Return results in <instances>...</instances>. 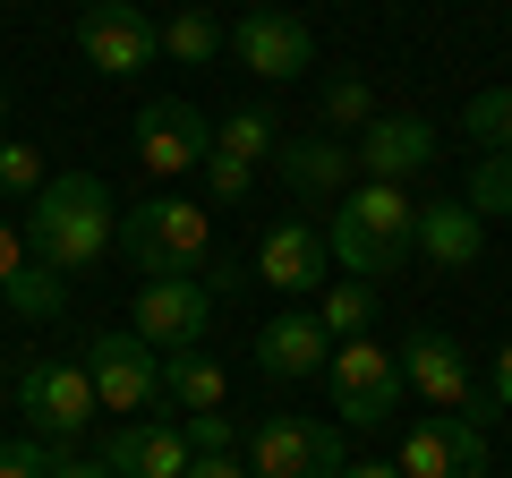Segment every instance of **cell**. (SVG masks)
<instances>
[{"label":"cell","mask_w":512,"mask_h":478,"mask_svg":"<svg viewBox=\"0 0 512 478\" xmlns=\"http://www.w3.org/2000/svg\"><path fill=\"white\" fill-rule=\"evenodd\" d=\"M86 385H94L103 410L137 419V410L163 402V359H154V342H137V333H94L86 342Z\"/></svg>","instance_id":"7"},{"label":"cell","mask_w":512,"mask_h":478,"mask_svg":"<svg viewBox=\"0 0 512 478\" xmlns=\"http://www.w3.org/2000/svg\"><path fill=\"white\" fill-rule=\"evenodd\" d=\"M52 478H111V470H103L94 453H60V461H52Z\"/></svg>","instance_id":"33"},{"label":"cell","mask_w":512,"mask_h":478,"mask_svg":"<svg viewBox=\"0 0 512 478\" xmlns=\"http://www.w3.org/2000/svg\"><path fill=\"white\" fill-rule=\"evenodd\" d=\"M316 325H325L333 342H359V333L376 325V282H359V274L325 282V291H316Z\"/></svg>","instance_id":"21"},{"label":"cell","mask_w":512,"mask_h":478,"mask_svg":"<svg viewBox=\"0 0 512 478\" xmlns=\"http://www.w3.org/2000/svg\"><path fill=\"white\" fill-rule=\"evenodd\" d=\"M214 308H222V299L205 291L197 274H154L146 291H137V342H154V350H197L205 333H214Z\"/></svg>","instance_id":"10"},{"label":"cell","mask_w":512,"mask_h":478,"mask_svg":"<svg viewBox=\"0 0 512 478\" xmlns=\"http://www.w3.org/2000/svg\"><path fill=\"white\" fill-rule=\"evenodd\" d=\"M325 376H333V410L342 419H359V427H384L393 410H402V359L384 342H333V359H325Z\"/></svg>","instance_id":"6"},{"label":"cell","mask_w":512,"mask_h":478,"mask_svg":"<svg viewBox=\"0 0 512 478\" xmlns=\"http://www.w3.org/2000/svg\"><path fill=\"white\" fill-rule=\"evenodd\" d=\"M0 291H9V308H18V316H35V325H52V316H60V274H52V265H35V257L0 282Z\"/></svg>","instance_id":"25"},{"label":"cell","mask_w":512,"mask_h":478,"mask_svg":"<svg viewBox=\"0 0 512 478\" xmlns=\"http://www.w3.org/2000/svg\"><path fill=\"white\" fill-rule=\"evenodd\" d=\"M180 444H188V453H231L239 427H231V410H188V419H180Z\"/></svg>","instance_id":"29"},{"label":"cell","mask_w":512,"mask_h":478,"mask_svg":"<svg viewBox=\"0 0 512 478\" xmlns=\"http://www.w3.org/2000/svg\"><path fill=\"white\" fill-rule=\"evenodd\" d=\"M325 231H316V222H274V231L256 239V274L248 282H274L282 299H308V291H325Z\"/></svg>","instance_id":"15"},{"label":"cell","mask_w":512,"mask_h":478,"mask_svg":"<svg viewBox=\"0 0 512 478\" xmlns=\"http://www.w3.org/2000/svg\"><path fill=\"white\" fill-rule=\"evenodd\" d=\"M402 478H487V436H478V419H419L402 436V461H393Z\"/></svg>","instance_id":"13"},{"label":"cell","mask_w":512,"mask_h":478,"mask_svg":"<svg viewBox=\"0 0 512 478\" xmlns=\"http://www.w3.org/2000/svg\"><path fill=\"white\" fill-rule=\"evenodd\" d=\"M163 402H180V419L188 410H222L231 402V376L205 350H163Z\"/></svg>","instance_id":"20"},{"label":"cell","mask_w":512,"mask_h":478,"mask_svg":"<svg viewBox=\"0 0 512 478\" xmlns=\"http://www.w3.org/2000/svg\"><path fill=\"white\" fill-rule=\"evenodd\" d=\"M0 188H9V197H35L43 188V154L26 146V137H0Z\"/></svg>","instance_id":"28"},{"label":"cell","mask_w":512,"mask_h":478,"mask_svg":"<svg viewBox=\"0 0 512 478\" xmlns=\"http://www.w3.org/2000/svg\"><path fill=\"white\" fill-rule=\"evenodd\" d=\"M205 188H214V197L222 205H239V197H248V188H256V163H239V154H222V146H205Z\"/></svg>","instance_id":"27"},{"label":"cell","mask_w":512,"mask_h":478,"mask_svg":"<svg viewBox=\"0 0 512 478\" xmlns=\"http://www.w3.org/2000/svg\"><path fill=\"white\" fill-rule=\"evenodd\" d=\"M248 478H342V436H333L325 419L274 410V419H256V436H248Z\"/></svg>","instance_id":"5"},{"label":"cell","mask_w":512,"mask_h":478,"mask_svg":"<svg viewBox=\"0 0 512 478\" xmlns=\"http://www.w3.org/2000/svg\"><path fill=\"white\" fill-rule=\"evenodd\" d=\"M205 146H214V129H205L197 103H146L137 111V163H146V180H180V171L205 163Z\"/></svg>","instance_id":"12"},{"label":"cell","mask_w":512,"mask_h":478,"mask_svg":"<svg viewBox=\"0 0 512 478\" xmlns=\"http://www.w3.org/2000/svg\"><path fill=\"white\" fill-rule=\"evenodd\" d=\"M94 461H103L111 478H180L197 453L180 444V419H120Z\"/></svg>","instance_id":"16"},{"label":"cell","mask_w":512,"mask_h":478,"mask_svg":"<svg viewBox=\"0 0 512 478\" xmlns=\"http://www.w3.org/2000/svg\"><path fill=\"white\" fill-rule=\"evenodd\" d=\"M163 52L188 60V69H205V60H222V26L205 18V9H171L163 18Z\"/></svg>","instance_id":"23"},{"label":"cell","mask_w":512,"mask_h":478,"mask_svg":"<svg viewBox=\"0 0 512 478\" xmlns=\"http://www.w3.org/2000/svg\"><path fill=\"white\" fill-rule=\"evenodd\" d=\"M350 163H359V180H393L402 188L410 171L436 163V129L410 120V111H376V120L359 129V146H350Z\"/></svg>","instance_id":"14"},{"label":"cell","mask_w":512,"mask_h":478,"mask_svg":"<svg viewBox=\"0 0 512 478\" xmlns=\"http://www.w3.org/2000/svg\"><path fill=\"white\" fill-rule=\"evenodd\" d=\"M325 120H333V129H367V120H376L367 77H333V86H325Z\"/></svg>","instance_id":"26"},{"label":"cell","mask_w":512,"mask_h":478,"mask_svg":"<svg viewBox=\"0 0 512 478\" xmlns=\"http://www.w3.org/2000/svg\"><path fill=\"white\" fill-rule=\"evenodd\" d=\"M111 239H120V205L94 171H60L26 197V257L52 265V274H86Z\"/></svg>","instance_id":"1"},{"label":"cell","mask_w":512,"mask_h":478,"mask_svg":"<svg viewBox=\"0 0 512 478\" xmlns=\"http://www.w3.org/2000/svg\"><path fill=\"white\" fill-rule=\"evenodd\" d=\"M77 52H86V69H103V77H137V69H154V52H163V26H154L137 0H94L86 18H77Z\"/></svg>","instance_id":"9"},{"label":"cell","mask_w":512,"mask_h":478,"mask_svg":"<svg viewBox=\"0 0 512 478\" xmlns=\"http://www.w3.org/2000/svg\"><path fill=\"white\" fill-rule=\"evenodd\" d=\"M325 257L342 265V274H393V265L419 257V205H410V188L393 180H359L342 205H333V231H325Z\"/></svg>","instance_id":"2"},{"label":"cell","mask_w":512,"mask_h":478,"mask_svg":"<svg viewBox=\"0 0 512 478\" xmlns=\"http://www.w3.org/2000/svg\"><path fill=\"white\" fill-rule=\"evenodd\" d=\"M419 257L436 265V274H470V265L487 257V222H478L470 205H419Z\"/></svg>","instance_id":"19"},{"label":"cell","mask_w":512,"mask_h":478,"mask_svg":"<svg viewBox=\"0 0 512 478\" xmlns=\"http://www.w3.org/2000/svg\"><path fill=\"white\" fill-rule=\"evenodd\" d=\"M0 129H9V86H0Z\"/></svg>","instance_id":"36"},{"label":"cell","mask_w":512,"mask_h":478,"mask_svg":"<svg viewBox=\"0 0 512 478\" xmlns=\"http://www.w3.org/2000/svg\"><path fill=\"white\" fill-rule=\"evenodd\" d=\"M94 385H86V359H26L18 368V419H26V436H43V444H77L94 427Z\"/></svg>","instance_id":"4"},{"label":"cell","mask_w":512,"mask_h":478,"mask_svg":"<svg viewBox=\"0 0 512 478\" xmlns=\"http://www.w3.org/2000/svg\"><path fill=\"white\" fill-rule=\"evenodd\" d=\"M137 274H205L214 265V214L197 197H146L120 214V239Z\"/></svg>","instance_id":"3"},{"label":"cell","mask_w":512,"mask_h":478,"mask_svg":"<svg viewBox=\"0 0 512 478\" xmlns=\"http://www.w3.org/2000/svg\"><path fill=\"white\" fill-rule=\"evenodd\" d=\"M461 129L478 137V154H512V86H487V94H470Z\"/></svg>","instance_id":"24"},{"label":"cell","mask_w":512,"mask_h":478,"mask_svg":"<svg viewBox=\"0 0 512 478\" xmlns=\"http://www.w3.org/2000/svg\"><path fill=\"white\" fill-rule=\"evenodd\" d=\"M18 265H26V231H18V222H0V282L18 274Z\"/></svg>","instance_id":"32"},{"label":"cell","mask_w":512,"mask_h":478,"mask_svg":"<svg viewBox=\"0 0 512 478\" xmlns=\"http://www.w3.org/2000/svg\"><path fill=\"white\" fill-rule=\"evenodd\" d=\"M342 478H402L393 461H342Z\"/></svg>","instance_id":"35"},{"label":"cell","mask_w":512,"mask_h":478,"mask_svg":"<svg viewBox=\"0 0 512 478\" xmlns=\"http://www.w3.org/2000/svg\"><path fill=\"white\" fill-rule=\"evenodd\" d=\"M495 402H504V410H512V342H504V350H495Z\"/></svg>","instance_id":"34"},{"label":"cell","mask_w":512,"mask_h":478,"mask_svg":"<svg viewBox=\"0 0 512 478\" xmlns=\"http://www.w3.org/2000/svg\"><path fill=\"white\" fill-rule=\"evenodd\" d=\"M402 393H419L427 410H444V419H470V402H478V376H470V350L453 342V333H436V325H419L402 350Z\"/></svg>","instance_id":"8"},{"label":"cell","mask_w":512,"mask_h":478,"mask_svg":"<svg viewBox=\"0 0 512 478\" xmlns=\"http://www.w3.org/2000/svg\"><path fill=\"white\" fill-rule=\"evenodd\" d=\"M180 478H248V461H231V453H197Z\"/></svg>","instance_id":"31"},{"label":"cell","mask_w":512,"mask_h":478,"mask_svg":"<svg viewBox=\"0 0 512 478\" xmlns=\"http://www.w3.org/2000/svg\"><path fill=\"white\" fill-rule=\"evenodd\" d=\"M214 146L239 154V163H274V154H282V120H274V111H231V120L214 129Z\"/></svg>","instance_id":"22"},{"label":"cell","mask_w":512,"mask_h":478,"mask_svg":"<svg viewBox=\"0 0 512 478\" xmlns=\"http://www.w3.org/2000/svg\"><path fill=\"white\" fill-rule=\"evenodd\" d=\"M52 461H60V444H43V436H9L0 444V478H52Z\"/></svg>","instance_id":"30"},{"label":"cell","mask_w":512,"mask_h":478,"mask_svg":"<svg viewBox=\"0 0 512 478\" xmlns=\"http://www.w3.org/2000/svg\"><path fill=\"white\" fill-rule=\"evenodd\" d=\"M333 359V333L316 325V308H282L274 325L256 333V368L265 376H316Z\"/></svg>","instance_id":"17"},{"label":"cell","mask_w":512,"mask_h":478,"mask_svg":"<svg viewBox=\"0 0 512 478\" xmlns=\"http://www.w3.org/2000/svg\"><path fill=\"white\" fill-rule=\"evenodd\" d=\"M231 52L248 77H265V86H291L299 69L316 60V35L291 18V9H248V18L231 26Z\"/></svg>","instance_id":"11"},{"label":"cell","mask_w":512,"mask_h":478,"mask_svg":"<svg viewBox=\"0 0 512 478\" xmlns=\"http://www.w3.org/2000/svg\"><path fill=\"white\" fill-rule=\"evenodd\" d=\"M274 171H282L291 197H342L359 163H350V137H282Z\"/></svg>","instance_id":"18"}]
</instances>
